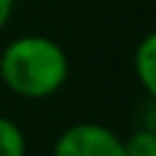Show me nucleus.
<instances>
[{
  "mask_svg": "<svg viewBox=\"0 0 156 156\" xmlns=\"http://www.w3.org/2000/svg\"><path fill=\"white\" fill-rule=\"evenodd\" d=\"M69 52L49 36L25 33L11 38L0 52V82L25 101H44L69 82Z\"/></svg>",
  "mask_w": 156,
  "mask_h": 156,
  "instance_id": "nucleus-1",
  "label": "nucleus"
},
{
  "mask_svg": "<svg viewBox=\"0 0 156 156\" xmlns=\"http://www.w3.org/2000/svg\"><path fill=\"white\" fill-rule=\"evenodd\" d=\"M49 156H126V148L115 129L96 121H77L55 137Z\"/></svg>",
  "mask_w": 156,
  "mask_h": 156,
  "instance_id": "nucleus-2",
  "label": "nucleus"
},
{
  "mask_svg": "<svg viewBox=\"0 0 156 156\" xmlns=\"http://www.w3.org/2000/svg\"><path fill=\"white\" fill-rule=\"evenodd\" d=\"M134 77L145 93V99H156V36L145 33L134 49Z\"/></svg>",
  "mask_w": 156,
  "mask_h": 156,
  "instance_id": "nucleus-3",
  "label": "nucleus"
},
{
  "mask_svg": "<svg viewBox=\"0 0 156 156\" xmlns=\"http://www.w3.org/2000/svg\"><path fill=\"white\" fill-rule=\"evenodd\" d=\"M0 156H27V137L22 126L0 115Z\"/></svg>",
  "mask_w": 156,
  "mask_h": 156,
  "instance_id": "nucleus-4",
  "label": "nucleus"
},
{
  "mask_svg": "<svg viewBox=\"0 0 156 156\" xmlns=\"http://www.w3.org/2000/svg\"><path fill=\"white\" fill-rule=\"evenodd\" d=\"M126 156H156V129H137L129 137H123Z\"/></svg>",
  "mask_w": 156,
  "mask_h": 156,
  "instance_id": "nucleus-5",
  "label": "nucleus"
},
{
  "mask_svg": "<svg viewBox=\"0 0 156 156\" xmlns=\"http://www.w3.org/2000/svg\"><path fill=\"white\" fill-rule=\"evenodd\" d=\"M14 5H16V0H0V33H3V27L11 22V16H14Z\"/></svg>",
  "mask_w": 156,
  "mask_h": 156,
  "instance_id": "nucleus-6",
  "label": "nucleus"
}]
</instances>
